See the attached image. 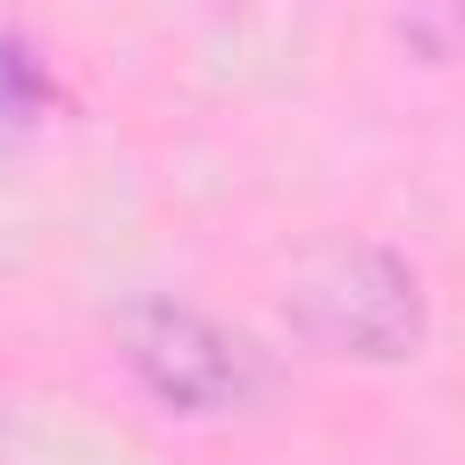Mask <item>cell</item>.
Wrapping results in <instances>:
<instances>
[{"label":"cell","instance_id":"cell-2","mask_svg":"<svg viewBox=\"0 0 465 465\" xmlns=\"http://www.w3.org/2000/svg\"><path fill=\"white\" fill-rule=\"evenodd\" d=\"M116 356L138 378V392L182 421L247 414L276 385V363L247 327H232L211 305L174 298V291H138L116 312Z\"/></svg>","mask_w":465,"mask_h":465},{"label":"cell","instance_id":"cell-1","mask_svg":"<svg viewBox=\"0 0 465 465\" xmlns=\"http://www.w3.org/2000/svg\"><path fill=\"white\" fill-rule=\"evenodd\" d=\"M283 334L305 356L392 371L429 349L436 305L421 269L392 240H334L283 283Z\"/></svg>","mask_w":465,"mask_h":465},{"label":"cell","instance_id":"cell-3","mask_svg":"<svg viewBox=\"0 0 465 465\" xmlns=\"http://www.w3.org/2000/svg\"><path fill=\"white\" fill-rule=\"evenodd\" d=\"M400 44L429 65L465 58V0H400Z\"/></svg>","mask_w":465,"mask_h":465},{"label":"cell","instance_id":"cell-4","mask_svg":"<svg viewBox=\"0 0 465 465\" xmlns=\"http://www.w3.org/2000/svg\"><path fill=\"white\" fill-rule=\"evenodd\" d=\"M44 87H51L44 65H36L15 36H0V116H7V124H29L36 102H44Z\"/></svg>","mask_w":465,"mask_h":465}]
</instances>
